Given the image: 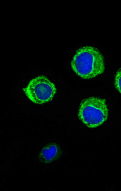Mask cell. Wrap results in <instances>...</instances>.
Here are the masks:
<instances>
[{
    "label": "cell",
    "instance_id": "6da1fadb",
    "mask_svg": "<svg viewBox=\"0 0 121 191\" xmlns=\"http://www.w3.org/2000/svg\"><path fill=\"white\" fill-rule=\"evenodd\" d=\"M73 70L84 79L95 77L103 73L105 69L104 57L97 48L89 46L78 49L71 61Z\"/></svg>",
    "mask_w": 121,
    "mask_h": 191
},
{
    "label": "cell",
    "instance_id": "7a4b0ae2",
    "mask_svg": "<svg viewBox=\"0 0 121 191\" xmlns=\"http://www.w3.org/2000/svg\"><path fill=\"white\" fill-rule=\"evenodd\" d=\"M78 116L88 128H96L107 120L108 112L104 99L91 97L81 101Z\"/></svg>",
    "mask_w": 121,
    "mask_h": 191
},
{
    "label": "cell",
    "instance_id": "3957f363",
    "mask_svg": "<svg viewBox=\"0 0 121 191\" xmlns=\"http://www.w3.org/2000/svg\"><path fill=\"white\" fill-rule=\"evenodd\" d=\"M23 89L30 100L35 103L39 104L52 100L56 90L54 84L43 75L31 80Z\"/></svg>",
    "mask_w": 121,
    "mask_h": 191
},
{
    "label": "cell",
    "instance_id": "277c9868",
    "mask_svg": "<svg viewBox=\"0 0 121 191\" xmlns=\"http://www.w3.org/2000/svg\"><path fill=\"white\" fill-rule=\"evenodd\" d=\"M61 154L62 151L60 146L55 143H51L42 148L38 158L40 162L48 164L58 159Z\"/></svg>",
    "mask_w": 121,
    "mask_h": 191
},
{
    "label": "cell",
    "instance_id": "5b68a950",
    "mask_svg": "<svg viewBox=\"0 0 121 191\" xmlns=\"http://www.w3.org/2000/svg\"><path fill=\"white\" fill-rule=\"evenodd\" d=\"M114 84L115 88L121 93V68L117 71L115 76Z\"/></svg>",
    "mask_w": 121,
    "mask_h": 191
}]
</instances>
